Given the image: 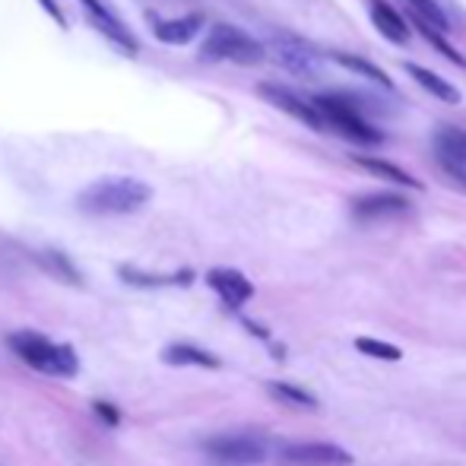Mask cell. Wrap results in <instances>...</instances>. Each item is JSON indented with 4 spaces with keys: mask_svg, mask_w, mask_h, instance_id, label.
Instances as JSON below:
<instances>
[{
    "mask_svg": "<svg viewBox=\"0 0 466 466\" xmlns=\"http://www.w3.org/2000/svg\"><path fill=\"white\" fill-rule=\"evenodd\" d=\"M356 350L362 352V356L380 359V362H400V359H403V352H400L397 346L384 343V339H374V337H359Z\"/></svg>",
    "mask_w": 466,
    "mask_h": 466,
    "instance_id": "cell-22",
    "label": "cell"
},
{
    "mask_svg": "<svg viewBox=\"0 0 466 466\" xmlns=\"http://www.w3.org/2000/svg\"><path fill=\"white\" fill-rule=\"evenodd\" d=\"M282 461L295 466H350L352 454L330 441H308V444H289L282 451Z\"/></svg>",
    "mask_w": 466,
    "mask_h": 466,
    "instance_id": "cell-8",
    "label": "cell"
},
{
    "mask_svg": "<svg viewBox=\"0 0 466 466\" xmlns=\"http://www.w3.org/2000/svg\"><path fill=\"white\" fill-rule=\"evenodd\" d=\"M412 10H416V16L422 19L425 25H431L435 32H451L448 16H444V10L435 0H412Z\"/></svg>",
    "mask_w": 466,
    "mask_h": 466,
    "instance_id": "cell-23",
    "label": "cell"
},
{
    "mask_svg": "<svg viewBox=\"0 0 466 466\" xmlns=\"http://www.w3.org/2000/svg\"><path fill=\"white\" fill-rule=\"evenodd\" d=\"M207 282L216 295L222 299V305L238 311L241 305L254 299V282L245 277V273L232 270V267H216V270L207 273Z\"/></svg>",
    "mask_w": 466,
    "mask_h": 466,
    "instance_id": "cell-9",
    "label": "cell"
},
{
    "mask_svg": "<svg viewBox=\"0 0 466 466\" xmlns=\"http://www.w3.org/2000/svg\"><path fill=\"white\" fill-rule=\"evenodd\" d=\"M438 162H441V168L457 181V185L466 187V166H463V162H451V159H441V156H438Z\"/></svg>",
    "mask_w": 466,
    "mask_h": 466,
    "instance_id": "cell-26",
    "label": "cell"
},
{
    "mask_svg": "<svg viewBox=\"0 0 466 466\" xmlns=\"http://www.w3.org/2000/svg\"><path fill=\"white\" fill-rule=\"evenodd\" d=\"M371 19H374V25H378L380 35L390 38V42L403 45L406 38H410V29H406L403 16H400L390 4H384V0H371Z\"/></svg>",
    "mask_w": 466,
    "mask_h": 466,
    "instance_id": "cell-15",
    "label": "cell"
},
{
    "mask_svg": "<svg viewBox=\"0 0 466 466\" xmlns=\"http://www.w3.org/2000/svg\"><path fill=\"white\" fill-rule=\"evenodd\" d=\"M412 23H416V29H419V32H422V35H425V38H429V42H431V45H435V48H438V51H441V55H444V57H451V61H454V64H457V67H466V61H463V57H461V55H457V51H454V48H451V45H448V42H444V38H441V35H438V32H435V29H431V25H425V23H422V19H419V16H412Z\"/></svg>",
    "mask_w": 466,
    "mask_h": 466,
    "instance_id": "cell-24",
    "label": "cell"
},
{
    "mask_svg": "<svg viewBox=\"0 0 466 466\" xmlns=\"http://www.w3.org/2000/svg\"><path fill=\"white\" fill-rule=\"evenodd\" d=\"M267 57V48L248 32L235 29V25H213L209 35L200 45V61L216 64V61H232V64H260Z\"/></svg>",
    "mask_w": 466,
    "mask_h": 466,
    "instance_id": "cell-3",
    "label": "cell"
},
{
    "mask_svg": "<svg viewBox=\"0 0 466 466\" xmlns=\"http://www.w3.org/2000/svg\"><path fill=\"white\" fill-rule=\"evenodd\" d=\"M209 457L232 466H254L260 461H267V444L254 435H216L203 444Z\"/></svg>",
    "mask_w": 466,
    "mask_h": 466,
    "instance_id": "cell-6",
    "label": "cell"
},
{
    "mask_svg": "<svg viewBox=\"0 0 466 466\" xmlns=\"http://www.w3.org/2000/svg\"><path fill=\"white\" fill-rule=\"evenodd\" d=\"M356 166L371 172L374 178H380V181H393V185H400V187H419V181L412 178L410 172H403L400 166H390V162H384V159H374V156H356Z\"/></svg>",
    "mask_w": 466,
    "mask_h": 466,
    "instance_id": "cell-16",
    "label": "cell"
},
{
    "mask_svg": "<svg viewBox=\"0 0 466 466\" xmlns=\"http://www.w3.org/2000/svg\"><path fill=\"white\" fill-rule=\"evenodd\" d=\"M258 96H260V98H267V102H270L273 108L286 111L289 117L301 121L305 127H311V130H327L324 117H320V111L314 108V102H305V98L295 96L292 89L279 86V83H260V86H258Z\"/></svg>",
    "mask_w": 466,
    "mask_h": 466,
    "instance_id": "cell-7",
    "label": "cell"
},
{
    "mask_svg": "<svg viewBox=\"0 0 466 466\" xmlns=\"http://www.w3.org/2000/svg\"><path fill=\"white\" fill-rule=\"evenodd\" d=\"M117 277L130 282V286H187L194 279V273L185 270V273H172V277H159V273H143L137 267H121Z\"/></svg>",
    "mask_w": 466,
    "mask_h": 466,
    "instance_id": "cell-18",
    "label": "cell"
},
{
    "mask_svg": "<svg viewBox=\"0 0 466 466\" xmlns=\"http://www.w3.org/2000/svg\"><path fill=\"white\" fill-rule=\"evenodd\" d=\"M10 350L32 365L35 371L51 374V378H74L80 371V359H76L70 343H55V339L42 337L38 330H16L10 333Z\"/></svg>",
    "mask_w": 466,
    "mask_h": 466,
    "instance_id": "cell-2",
    "label": "cell"
},
{
    "mask_svg": "<svg viewBox=\"0 0 466 466\" xmlns=\"http://www.w3.org/2000/svg\"><path fill=\"white\" fill-rule=\"evenodd\" d=\"M314 108L320 111V117H324L327 127H337L343 137H350V140L362 143V147H378L384 137H380V130H374L369 121H365L362 115H359L356 108L350 105V98L343 96H318L314 98Z\"/></svg>",
    "mask_w": 466,
    "mask_h": 466,
    "instance_id": "cell-4",
    "label": "cell"
},
{
    "mask_svg": "<svg viewBox=\"0 0 466 466\" xmlns=\"http://www.w3.org/2000/svg\"><path fill=\"white\" fill-rule=\"evenodd\" d=\"M93 412H96L98 419H102L105 425H111V429H115V425H121V412H117L111 403H105V400H96V403H93Z\"/></svg>",
    "mask_w": 466,
    "mask_h": 466,
    "instance_id": "cell-25",
    "label": "cell"
},
{
    "mask_svg": "<svg viewBox=\"0 0 466 466\" xmlns=\"http://www.w3.org/2000/svg\"><path fill=\"white\" fill-rule=\"evenodd\" d=\"M406 74H410L412 80H416L422 89H429V93L435 96V98H441V102H448V105H461V89H457L454 83L444 80V76H438L435 70L419 67V64H406Z\"/></svg>",
    "mask_w": 466,
    "mask_h": 466,
    "instance_id": "cell-14",
    "label": "cell"
},
{
    "mask_svg": "<svg viewBox=\"0 0 466 466\" xmlns=\"http://www.w3.org/2000/svg\"><path fill=\"white\" fill-rule=\"evenodd\" d=\"M435 149L441 159L463 162L466 166V130L461 127H441L435 134Z\"/></svg>",
    "mask_w": 466,
    "mask_h": 466,
    "instance_id": "cell-20",
    "label": "cell"
},
{
    "mask_svg": "<svg viewBox=\"0 0 466 466\" xmlns=\"http://www.w3.org/2000/svg\"><path fill=\"white\" fill-rule=\"evenodd\" d=\"M80 4L86 6V13L96 23V29L102 32V35H108L117 48H124L127 55H137V51H140V45H137V38L130 35V29H124V23L102 4V0H80Z\"/></svg>",
    "mask_w": 466,
    "mask_h": 466,
    "instance_id": "cell-11",
    "label": "cell"
},
{
    "mask_svg": "<svg viewBox=\"0 0 466 466\" xmlns=\"http://www.w3.org/2000/svg\"><path fill=\"white\" fill-rule=\"evenodd\" d=\"M38 4H42V10L48 13L51 19H55L57 25H61V29H67V19H64V13H61V6L55 4V0H38Z\"/></svg>",
    "mask_w": 466,
    "mask_h": 466,
    "instance_id": "cell-27",
    "label": "cell"
},
{
    "mask_svg": "<svg viewBox=\"0 0 466 466\" xmlns=\"http://www.w3.org/2000/svg\"><path fill=\"white\" fill-rule=\"evenodd\" d=\"M162 362L175 365V369H219V356L194 343H172L162 352Z\"/></svg>",
    "mask_w": 466,
    "mask_h": 466,
    "instance_id": "cell-12",
    "label": "cell"
},
{
    "mask_svg": "<svg viewBox=\"0 0 466 466\" xmlns=\"http://www.w3.org/2000/svg\"><path fill=\"white\" fill-rule=\"evenodd\" d=\"M203 29V16L200 13H190V16H178V19H159L153 23V35L166 45H187L197 32Z\"/></svg>",
    "mask_w": 466,
    "mask_h": 466,
    "instance_id": "cell-13",
    "label": "cell"
},
{
    "mask_svg": "<svg viewBox=\"0 0 466 466\" xmlns=\"http://www.w3.org/2000/svg\"><path fill=\"white\" fill-rule=\"evenodd\" d=\"M267 55H273V61L279 67H286L295 76H314L318 74L320 55L299 35H289V32H273L270 42L264 45Z\"/></svg>",
    "mask_w": 466,
    "mask_h": 466,
    "instance_id": "cell-5",
    "label": "cell"
},
{
    "mask_svg": "<svg viewBox=\"0 0 466 466\" xmlns=\"http://www.w3.org/2000/svg\"><path fill=\"white\" fill-rule=\"evenodd\" d=\"M330 61H333V64H339V67H346V70H352V74L365 76V80L378 83V86H384V89H390V86H393L390 76H387L384 70L378 67V64L365 61V57H359V55H343V51H333Z\"/></svg>",
    "mask_w": 466,
    "mask_h": 466,
    "instance_id": "cell-17",
    "label": "cell"
},
{
    "mask_svg": "<svg viewBox=\"0 0 466 466\" xmlns=\"http://www.w3.org/2000/svg\"><path fill=\"white\" fill-rule=\"evenodd\" d=\"M35 260L42 264L45 273H51V277H57L61 282H67V286H80V282H83L80 270H76V267L70 264L67 254H61V251H42Z\"/></svg>",
    "mask_w": 466,
    "mask_h": 466,
    "instance_id": "cell-19",
    "label": "cell"
},
{
    "mask_svg": "<svg viewBox=\"0 0 466 466\" xmlns=\"http://www.w3.org/2000/svg\"><path fill=\"white\" fill-rule=\"evenodd\" d=\"M410 213V200L403 194H390V190H380V194H362L352 200V216L362 222L374 219H390V216Z\"/></svg>",
    "mask_w": 466,
    "mask_h": 466,
    "instance_id": "cell-10",
    "label": "cell"
},
{
    "mask_svg": "<svg viewBox=\"0 0 466 466\" xmlns=\"http://www.w3.org/2000/svg\"><path fill=\"white\" fill-rule=\"evenodd\" d=\"M267 393L277 397L279 403L295 406V410H318V397H311L305 387L286 384V380H270V384H267Z\"/></svg>",
    "mask_w": 466,
    "mask_h": 466,
    "instance_id": "cell-21",
    "label": "cell"
},
{
    "mask_svg": "<svg viewBox=\"0 0 466 466\" xmlns=\"http://www.w3.org/2000/svg\"><path fill=\"white\" fill-rule=\"evenodd\" d=\"M153 197V187L140 178H98L76 194V207L86 216H130L143 209Z\"/></svg>",
    "mask_w": 466,
    "mask_h": 466,
    "instance_id": "cell-1",
    "label": "cell"
}]
</instances>
